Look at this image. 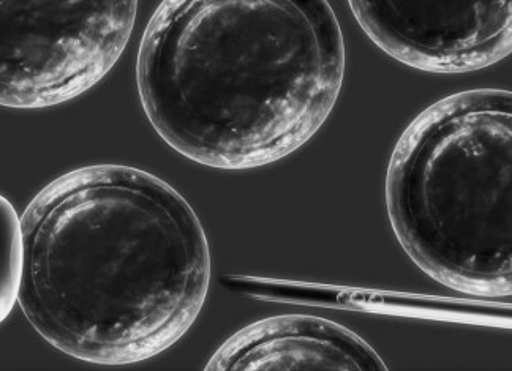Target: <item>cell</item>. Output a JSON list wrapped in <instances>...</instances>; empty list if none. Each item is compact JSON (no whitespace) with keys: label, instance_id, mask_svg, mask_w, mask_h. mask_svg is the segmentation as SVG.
Returning a JSON list of instances; mask_svg holds the SVG:
<instances>
[{"label":"cell","instance_id":"277c9868","mask_svg":"<svg viewBox=\"0 0 512 371\" xmlns=\"http://www.w3.org/2000/svg\"><path fill=\"white\" fill-rule=\"evenodd\" d=\"M136 8V0H2V108H49L92 89L121 59Z\"/></svg>","mask_w":512,"mask_h":371},{"label":"cell","instance_id":"8992f818","mask_svg":"<svg viewBox=\"0 0 512 371\" xmlns=\"http://www.w3.org/2000/svg\"><path fill=\"white\" fill-rule=\"evenodd\" d=\"M208 371H386L377 351L329 319L282 315L261 319L228 338Z\"/></svg>","mask_w":512,"mask_h":371},{"label":"cell","instance_id":"52a82bcc","mask_svg":"<svg viewBox=\"0 0 512 371\" xmlns=\"http://www.w3.org/2000/svg\"><path fill=\"white\" fill-rule=\"evenodd\" d=\"M26 248L21 217L7 198H0V321L12 313L23 283Z\"/></svg>","mask_w":512,"mask_h":371},{"label":"cell","instance_id":"5b68a950","mask_svg":"<svg viewBox=\"0 0 512 371\" xmlns=\"http://www.w3.org/2000/svg\"><path fill=\"white\" fill-rule=\"evenodd\" d=\"M350 7L383 53L421 72H476L512 53L509 0H353Z\"/></svg>","mask_w":512,"mask_h":371},{"label":"cell","instance_id":"6da1fadb","mask_svg":"<svg viewBox=\"0 0 512 371\" xmlns=\"http://www.w3.org/2000/svg\"><path fill=\"white\" fill-rule=\"evenodd\" d=\"M18 305L49 345L128 365L179 342L211 285L208 236L165 180L125 165L62 174L21 215Z\"/></svg>","mask_w":512,"mask_h":371},{"label":"cell","instance_id":"7a4b0ae2","mask_svg":"<svg viewBox=\"0 0 512 371\" xmlns=\"http://www.w3.org/2000/svg\"><path fill=\"white\" fill-rule=\"evenodd\" d=\"M345 62L326 0H166L144 30L136 83L168 146L238 171L279 162L317 135Z\"/></svg>","mask_w":512,"mask_h":371},{"label":"cell","instance_id":"3957f363","mask_svg":"<svg viewBox=\"0 0 512 371\" xmlns=\"http://www.w3.org/2000/svg\"><path fill=\"white\" fill-rule=\"evenodd\" d=\"M386 207L413 263L446 288L512 293V94L441 98L397 141Z\"/></svg>","mask_w":512,"mask_h":371}]
</instances>
